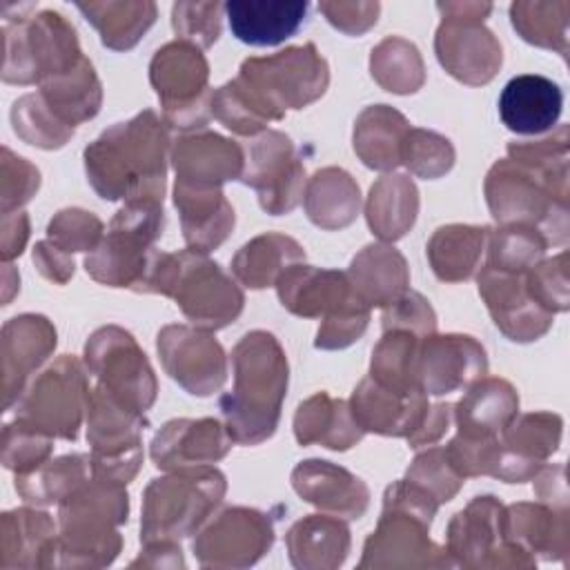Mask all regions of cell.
<instances>
[{
    "mask_svg": "<svg viewBox=\"0 0 570 570\" xmlns=\"http://www.w3.org/2000/svg\"><path fill=\"white\" fill-rule=\"evenodd\" d=\"M176 207L183 214L187 243L200 252L216 247L234 225V212L216 189L176 185Z\"/></svg>",
    "mask_w": 570,
    "mask_h": 570,
    "instance_id": "ffe728a7",
    "label": "cell"
},
{
    "mask_svg": "<svg viewBox=\"0 0 570 570\" xmlns=\"http://www.w3.org/2000/svg\"><path fill=\"white\" fill-rule=\"evenodd\" d=\"M87 363L102 376V390L120 394V403H129L131 410H145L154 401L156 383L145 354L138 352L129 334L118 327H105L87 343Z\"/></svg>",
    "mask_w": 570,
    "mask_h": 570,
    "instance_id": "52a82bcc",
    "label": "cell"
},
{
    "mask_svg": "<svg viewBox=\"0 0 570 570\" xmlns=\"http://www.w3.org/2000/svg\"><path fill=\"white\" fill-rule=\"evenodd\" d=\"M296 436L301 443L321 441L327 448L345 450L361 439L363 428L350 416L345 403L325 394L312 396L296 412Z\"/></svg>",
    "mask_w": 570,
    "mask_h": 570,
    "instance_id": "d4e9b609",
    "label": "cell"
},
{
    "mask_svg": "<svg viewBox=\"0 0 570 570\" xmlns=\"http://www.w3.org/2000/svg\"><path fill=\"white\" fill-rule=\"evenodd\" d=\"M561 87L539 73H523L508 80L499 96L501 122L514 134H541L554 127L561 116Z\"/></svg>",
    "mask_w": 570,
    "mask_h": 570,
    "instance_id": "8fae6325",
    "label": "cell"
},
{
    "mask_svg": "<svg viewBox=\"0 0 570 570\" xmlns=\"http://www.w3.org/2000/svg\"><path fill=\"white\" fill-rule=\"evenodd\" d=\"M301 256V245L287 236H258L236 254L234 272L245 285L258 289L269 285L281 267H285L289 261H298Z\"/></svg>",
    "mask_w": 570,
    "mask_h": 570,
    "instance_id": "4dcf8cb0",
    "label": "cell"
},
{
    "mask_svg": "<svg viewBox=\"0 0 570 570\" xmlns=\"http://www.w3.org/2000/svg\"><path fill=\"white\" fill-rule=\"evenodd\" d=\"M407 323L421 334L434 330V314H432L430 305L419 294H407V296L399 298L394 309L387 312L383 318L385 330L396 327V325H407Z\"/></svg>",
    "mask_w": 570,
    "mask_h": 570,
    "instance_id": "b9f144b4",
    "label": "cell"
},
{
    "mask_svg": "<svg viewBox=\"0 0 570 570\" xmlns=\"http://www.w3.org/2000/svg\"><path fill=\"white\" fill-rule=\"evenodd\" d=\"M278 294L283 305L301 316H316L330 309H334L332 316H336L343 309L361 303L354 294H350L343 274L318 272L305 265H296L278 278Z\"/></svg>",
    "mask_w": 570,
    "mask_h": 570,
    "instance_id": "2e32d148",
    "label": "cell"
},
{
    "mask_svg": "<svg viewBox=\"0 0 570 570\" xmlns=\"http://www.w3.org/2000/svg\"><path fill=\"white\" fill-rule=\"evenodd\" d=\"M243 180L258 189L261 205L272 214L289 212L298 203L303 167L292 154V142L278 131H267L252 145L249 169Z\"/></svg>",
    "mask_w": 570,
    "mask_h": 570,
    "instance_id": "9c48e42d",
    "label": "cell"
},
{
    "mask_svg": "<svg viewBox=\"0 0 570 570\" xmlns=\"http://www.w3.org/2000/svg\"><path fill=\"white\" fill-rule=\"evenodd\" d=\"M483 370V350L470 336L430 338L416 358L419 387L430 394H445L465 385Z\"/></svg>",
    "mask_w": 570,
    "mask_h": 570,
    "instance_id": "7c38bea8",
    "label": "cell"
},
{
    "mask_svg": "<svg viewBox=\"0 0 570 570\" xmlns=\"http://www.w3.org/2000/svg\"><path fill=\"white\" fill-rule=\"evenodd\" d=\"M372 76L396 94L416 91L423 82V60L419 49L405 38L390 36L372 49Z\"/></svg>",
    "mask_w": 570,
    "mask_h": 570,
    "instance_id": "d6a6232c",
    "label": "cell"
},
{
    "mask_svg": "<svg viewBox=\"0 0 570 570\" xmlns=\"http://www.w3.org/2000/svg\"><path fill=\"white\" fill-rule=\"evenodd\" d=\"M82 456H65L58 459L51 470L33 474L31 479H20L16 488L31 501H53L58 497V490L65 485V481H76L82 476Z\"/></svg>",
    "mask_w": 570,
    "mask_h": 570,
    "instance_id": "f35d334b",
    "label": "cell"
},
{
    "mask_svg": "<svg viewBox=\"0 0 570 570\" xmlns=\"http://www.w3.org/2000/svg\"><path fill=\"white\" fill-rule=\"evenodd\" d=\"M407 129L405 118L385 107L376 105L361 114L354 131V147L365 165L376 169L394 167L401 158L403 134Z\"/></svg>",
    "mask_w": 570,
    "mask_h": 570,
    "instance_id": "4316f807",
    "label": "cell"
},
{
    "mask_svg": "<svg viewBox=\"0 0 570 570\" xmlns=\"http://www.w3.org/2000/svg\"><path fill=\"white\" fill-rule=\"evenodd\" d=\"M403 158H405L407 167L412 171H416L419 176L434 178V176L450 169L454 154H452V147L445 138H441L432 131L414 129L405 138Z\"/></svg>",
    "mask_w": 570,
    "mask_h": 570,
    "instance_id": "8d00e7d4",
    "label": "cell"
},
{
    "mask_svg": "<svg viewBox=\"0 0 570 570\" xmlns=\"http://www.w3.org/2000/svg\"><path fill=\"white\" fill-rule=\"evenodd\" d=\"M423 396L421 392L401 394L374 379H365L354 392V419L361 428L381 434H410L421 423Z\"/></svg>",
    "mask_w": 570,
    "mask_h": 570,
    "instance_id": "e0dca14e",
    "label": "cell"
},
{
    "mask_svg": "<svg viewBox=\"0 0 570 570\" xmlns=\"http://www.w3.org/2000/svg\"><path fill=\"white\" fill-rule=\"evenodd\" d=\"M543 238L525 227L501 229L492 238V263L494 269H523L543 254Z\"/></svg>",
    "mask_w": 570,
    "mask_h": 570,
    "instance_id": "d590c367",
    "label": "cell"
},
{
    "mask_svg": "<svg viewBox=\"0 0 570 570\" xmlns=\"http://www.w3.org/2000/svg\"><path fill=\"white\" fill-rule=\"evenodd\" d=\"M318 11L341 31L345 33H363L367 31L381 11L379 2H321Z\"/></svg>",
    "mask_w": 570,
    "mask_h": 570,
    "instance_id": "60d3db41",
    "label": "cell"
},
{
    "mask_svg": "<svg viewBox=\"0 0 570 570\" xmlns=\"http://www.w3.org/2000/svg\"><path fill=\"white\" fill-rule=\"evenodd\" d=\"M56 345V332L40 316L11 318L4 325L2 354H4V390L7 405L20 390L22 379L31 367H36Z\"/></svg>",
    "mask_w": 570,
    "mask_h": 570,
    "instance_id": "d6986e66",
    "label": "cell"
},
{
    "mask_svg": "<svg viewBox=\"0 0 570 570\" xmlns=\"http://www.w3.org/2000/svg\"><path fill=\"white\" fill-rule=\"evenodd\" d=\"M272 118L285 107H303L327 85V65L314 45L289 47L269 58H249L238 76Z\"/></svg>",
    "mask_w": 570,
    "mask_h": 570,
    "instance_id": "5b68a950",
    "label": "cell"
},
{
    "mask_svg": "<svg viewBox=\"0 0 570 570\" xmlns=\"http://www.w3.org/2000/svg\"><path fill=\"white\" fill-rule=\"evenodd\" d=\"M167 136L151 111L105 131L85 151L87 174L102 198L163 200Z\"/></svg>",
    "mask_w": 570,
    "mask_h": 570,
    "instance_id": "6da1fadb",
    "label": "cell"
},
{
    "mask_svg": "<svg viewBox=\"0 0 570 570\" xmlns=\"http://www.w3.org/2000/svg\"><path fill=\"white\" fill-rule=\"evenodd\" d=\"M240 160V149L216 134L180 138L174 154V165L178 171L176 185L214 189L218 183L238 174Z\"/></svg>",
    "mask_w": 570,
    "mask_h": 570,
    "instance_id": "9a60e30c",
    "label": "cell"
},
{
    "mask_svg": "<svg viewBox=\"0 0 570 570\" xmlns=\"http://www.w3.org/2000/svg\"><path fill=\"white\" fill-rule=\"evenodd\" d=\"M354 296L363 305H383L396 298L407 283L405 261L392 247L372 245L352 263Z\"/></svg>",
    "mask_w": 570,
    "mask_h": 570,
    "instance_id": "7402d4cb",
    "label": "cell"
},
{
    "mask_svg": "<svg viewBox=\"0 0 570 570\" xmlns=\"http://www.w3.org/2000/svg\"><path fill=\"white\" fill-rule=\"evenodd\" d=\"M82 16L100 31L102 45L129 49L156 20L154 2H78Z\"/></svg>",
    "mask_w": 570,
    "mask_h": 570,
    "instance_id": "484cf974",
    "label": "cell"
},
{
    "mask_svg": "<svg viewBox=\"0 0 570 570\" xmlns=\"http://www.w3.org/2000/svg\"><path fill=\"white\" fill-rule=\"evenodd\" d=\"M82 376L73 358H62L51 365L22 399V421L47 434L65 439L76 436L80 421Z\"/></svg>",
    "mask_w": 570,
    "mask_h": 570,
    "instance_id": "ba28073f",
    "label": "cell"
},
{
    "mask_svg": "<svg viewBox=\"0 0 570 570\" xmlns=\"http://www.w3.org/2000/svg\"><path fill=\"white\" fill-rule=\"evenodd\" d=\"M307 2L232 0L225 4L232 33L252 47H272L292 38L307 18Z\"/></svg>",
    "mask_w": 570,
    "mask_h": 570,
    "instance_id": "4fadbf2b",
    "label": "cell"
},
{
    "mask_svg": "<svg viewBox=\"0 0 570 570\" xmlns=\"http://www.w3.org/2000/svg\"><path fill=\"white\" fill-rule=\"evenodd\" d=\"M4 13V69L7 82L47 80L73 67L82 56L76 29L53 9H42L33 16Z\"/></svg>",
    "mask_w": 570,
    "mask_h": 570,
    "instance_id": "3957f363",
    "label": "cell"
},
{
    "mask_svg": "<svg viewBox=\"0 0 570 570\" xmlns=\"http://www.w3.org/2000/svg\"><path fill=\"white\" fill-rule=\"evenodd\" d=\"M479 289L488 301L494 323L514 341H530L546 332L550 314L530 305L523 285L503 269L488 267L479 276Z\"/></svg>",
    "mask_w": 570,
    "mask_h": 570,
    "instance_id": "5bb4252c",
    "label": "cell"
},
{
    "mask_svg": "<svg viewBox=\"0 0 570 570\" xmlns=\"http://www.w3.org/2000/svg\"><path fill=\"white\" fill-rule=\"evenodd\" d=\"M517 412V394L505 381H483L461 399L456 421L461 436L488 439L492 432L505 428Z\"/></svg>",
    "mask_w": 570,
    "mask_h": 570,
    "instance_id": "603a6c76",
    "label": "cell"
},
{
    "mask_svg": "<svg viewBox=\"0 0 570 570\" xmlns=\"http://www.w3.org/2000/svg\"><path fill=\"white\" fill-rule=\"evenodd\" d=\"M16 134H20L27 142L38 147H60L71 134L73 127L62 122L47 105L42 102V96H24L13 105L11 111Z\"/></svg>",
    "mask_w": 570,
    "mask_h": 570,
    "instance_id": "836d02e7",
    "label": "cell"
},
{
    "mask_svg": "<svg viewBox=\"0 0 570 570\" xmlns=\"http://www.w3.org/2000/svg\"><path fill=\"white\" fill-rule=\"evenodd\" d=\"M305 205L316 225L343 227L358 212V187L345 171L323 169L312 178Z\"/></svg>",
    "mask_w": 570,
    "mask_h": 570,
    "instance_id": "83f0119b",
    "label": "cell"
},
{
    "mask_svg": "<svg viewBox=\"0 0 570 570\" xmlns=\"http://www.w3.org/2000/svg\"><path fill=\"white\" fill-rule=\"evenodd\" d=\"M158 350L167 372L191 394H209L225 381L220 345L187 327H165L158 334Z\"/></svg>",
    "mask_w": 570,
    "mask_h": 570,
    "instance_id": "30bf717a",
    "label": "cell"
},
{
    "mask_svg": "<svg viewBox=\"0 0 570 570\" xmlns=\"http://www.w3.org/2000/svg\"><path fill=\"white\" fill-rule=\"evenodd\" d=\"M296 490L312 503L361 514L367 503L365 485L350 472L325 461H307L294 472Z\"/></svg>",
    "mask_w": 570,
    "mask_h": 570,
    "instance_id": "44dd1931",
    "label": "cell"
},
{
    "mask_svg": "<svg viewBox=\"0 0 570 570\" xmlns=\"http://www.w3.org/2000/svg\"><path fill=\"white\" fill-rule=\"evenodd\" d=\"M483 236L485 229L468 225H450L436 229L428 247L436 276L443 281L468 278L481 254Z\"/></svg>",
    "mask_w": 570,
    "mask_h": 570,
    "instance_id": "f546056e",
    "label": "cell"
},
{
    "mask_svg": "<svg viewBox=\"0 0 570 570\" xmlns=\"http://www.w3.org/2000/svg\"><path fill=\"white\" fill-rule=\"evenodd\" d=\"M416 189L405 176H385L372 191L367 203V220L381 238H399L414 220Z\"/></svg>",
    "mask_w": 570,
    "mask_h": 570,
    "instance_id": "f1b7e54d",
    "label": "cell"
},
{
    "mask_svg": "<svg viewBox=\"0 0 570 570\" xmlns=\"http://www.w3.org/2000/svg\"><path fill=\"white\" fill-rule=\"evenodd\" d=\"M98 232H100V220L96 216L87 214V212H80V209L60 212L49 225L51 240H56L67 252L91 247Z\"/></svg>",
    "mask_w": 570,
    "mask_h": 570,
    "instance_id": "ab89813d",
    "label": "cell"
},
{
    "mask_svg": "<svg viewBox=\"0 0 570 570\" xmlns=\"http://www.w3.org/2000/svg\"><path fill=\"white\" fill-rule=\"evenodd\" d=\"M227 448L225 432L216 421H174L154 439L151 456L156 465L171 468L178 463L216 461Z\"/></svg>",
    "mask_w": 570,
    "mask_h": 570,
    "instance_id": "ac0fdd59",
    "label": "cell"
},
{
    "mask_svg": "<svg viewBox=\"0 0 570 570\" xmlns=\"http://www.w3.org/2000/svg\"><path fill=\"white\" fill-rule=\"evenodd\" d=\"M510 18L523 40L566 53L570 2H512Z\"/></svg>",
    "mask_w": 570,
    "mask_h": 570,
    "instance_id": "1f68e13d",
    "label": "cell"
},
{
    "mask_svg": "<svg viewBox=\"0 0 570 570\" xmlns=\"http://www.w3.org/2000/svg\"><path fill=\"white\" fill-rule=\"evenodd\" d=\"M436 9L443 16L434 38L441 65L463 82H488L501 65V45L494 33L483 27V18L492 11V4L439 2Z\"/></svg>",
    "mask_w": 570,
    "mask_h": 570,
    "instance_id": "277c9868",
    "label": "cell"
},
{
    "mask_svg": "<svg viewBox=\"0 0 570 570\" xmlns=\"http://www.w3.org/2000/svg\"><path fill=\"white\" fill-rule=\"evenodd\" d=\"M49 454V439L42 430L27 421H16L4 430V465L7 468H29L40 465Z\"/></svg>",
    "mask_w": 570,
    "mask_h": 570,
    "instance_id": "74e56055",
    "label": "cell"
},
{
    "mask_svg": "<svg viewBox=\"0 0 570 570\" xmlns=\"http://www.w3.org/2000/svg\"><path fill=\"white\" fill-rule=\"evenodd\" d=\"M42 96L49 100L51 111L69 127L91 118L100 105V85L91 62L80 58L67 71L42 80Z\"/></svg>",
    "mask_w": 570,
    "mask_h": 570,
    "instance_id": "cb8c5ba5",
    "label": "cell"
},
{
    "mask_svg": "<svg viewBox=\"0 0 570 570\" xmlns=\"http://www.w3.org/2000/svg\"><path fill=\"white\" fill-rule=\"evenodd\" d=\"M234 365L236 387L220 399V407L232 436L240 443H256L276 428L287 387V363L274 336L254 332L236 345Z\"/></svg>",
    "mask_w": 570,
    "mask_h": 570,
    "instance_id": "7a4b0ae2",
    "label": "cell"
},
{
    "mask_svg": "<svg viewBox=\"0 0 570 570\" xmlns=\"http://www.w3.org/2000/svg\"><path fill=\"white\" fill-rule=\"evenodd\" d=\"M223 9L225 4L220 2H176L171 7V22L187 42L209 47L220 33Z\"/></svg>",
    "mask_w": 570,
    "mask_h": 570,
    "instance_id": "e575fe53",
    "label": "cell"
},
{
    "mask_svg": "<svg viewBox=\"0 0 570 570\" xmlns=\"http://www.w3.org/2000/svg\"><path fill=\"white\" fill-rule=\"evenodd\" d=\"M151 82L165 100L167 118L178 127L203 122L200 96L207 82V60L196 45L176 40L156 51L151 60Z\"/></svg>",
    "mask_w": 570,
    "mask_h": 570,
    "instance_id": "8992f818",
    "label": "cell"
}]
</instances>
